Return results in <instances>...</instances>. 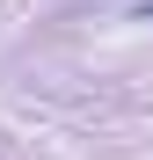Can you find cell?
<instances>
[{"label":"cell","instance_id":"6da1fadb","mask_svg":"<svg viewBox=\"0 0 153 160\" xmlns=\"http://www.w3.org/2000/svg\"><path fill=\"white\" fill-rule=\"evenodd\" d=\"M139 15H146V22H153V0H146V8H139Z\"/></svg>","mask_w":153,"mask_h":160}]
</instances>
